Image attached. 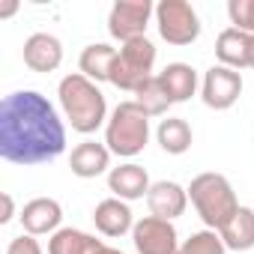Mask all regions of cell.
Masks as SVG:
<instances>
[{
  "label": "cell",
  "instance_id": "26",
  "mask_svg": "<svg viewBox=\"0 0 254 254\" xmlns=\"http://www.w3.org/2000/svg\"><path fill=\"white\" fill-rule=\"evenodd\" d=\"M0 197H3V215H0V224H9V221H12V215H15V203H12V194H9V191H3Z\"/></svg>",
  "mask_w": 254,
  "mask_h": 254
},
{
  "label": "cell",
  "instance_id": "12",
  "mask_svg": "<svg viewBox=\"0 0 254 254\" xmlns=\"http://www.w3.org/2000/svg\"><path fill=\"white\" fill-rule=\"evenodd\" d=\"M93 224L102 236H126L135 230V215H132V206L120 200V197H105L102 203H96L93 209Z\"/></svg>",
  "mask_w": 254,
  "mask_h": 254
},
{
  "label": "cell",
  "instance_id": "25",
  "mask_svg": "<svg viewBox=\"0 0 254 254\" xmlns=\"http://www.w3.org/2000/svg\"><path fill=\"white\" fill-rule=\"evenodd\" d=\"M6 254H45V251H42V245H39V239H36V236L21 233V236H15V239L9 242Z\"/></svg>",
  "mask_w": 254,
  "mask_h": 254
},
{
  "label": "cell",
  "instance_id": "9",
  "mask_svg": "<svg viewBox=\"0 0 254 254\" xmlns=\"http://www.w3.org/2000/svg\"><path fill=\"white\" fill-rule=\"evenodd\" d=\"M242 93V75L236 69H227V66H209L203 72V81H200V99L206 108L212 111H227L236 105Z\"/></svg>",
  "mask_w": 254,
  "mask_h": 254
},
{
  "label": "cell",
  "instance_id": "17",
  "mask_svg": "<svg viewBox=\"0 0 254 254\" xmlns=\"http://www.w3.org/2000/svg\"><path fill=\"white\" fill-rule=\"evenodd\" d=\"M156 78H159L165 96L171 99V105L189 102V99L197 93V72H194L189 63H168Z\"/></svg>",
  "mask_w": 254,
  "mask_h": 254
},
{
  "label": "cell",
  "instance_id": "29",
  "mask_svg": "<svg viewBox=\"0 0 254 254\" xmlns=\"http://www.w3.org/2000/svg\"><path fill=\"white\" fill-rule=\"evenodd\" d=\"M251 69H254V51H251Z\"/></svg>",
  "mask_w": 254,
  "mask_h": 254
},
{
  "label": "cell",
  "instance_id": "4",
  "mask_svg": "<svg viewBox=\"0 0 254 254\" xmlns=\"http://www.w3.org/2000/svg\"><path fill=\"white\" fill-rule=\"evenodd\" d=\"M189 200L197 209V215L206 224V230H215V233L239 209V200H236V191H233L230 180L224 174H215V171L197 174L189 183Z\"/></svg>",
  "mask_w": 254,
  "mask_h": 254
},
{
  "label": "cell",
  "instance_id": "24",
  "mask_svg": "<svg viewBox=\"0 0 254 254\" xmlns=\"http://www.w3.org/2000/svg\"><path fill=\"white\" fill-rule=\"evenodd\" d=\"M227 15H230V24L236 30L254 36V0H230V3H227Z\"/></svg>",
  "mask_w": 254,
  "mask_h": 254
},
{
  "label": "cell",
  "instance_id": "16",
  "mask_svg": "<svg viewBox=\"0 0 254 254\" xmlns=\"http://www.w3.org/2000/svg\"><path fill=\"white\" fill-rule=\"evenodd\" d=\"M69 168L81 180H96L102 174H111V150L99 141H81L69 153Z\"/></svg>",
  "mask_w": 254,
  "mask_h": 254
},
{
  "label": "cell",
  "instance_id": "13",
  "mask_svg": "<svg viewBox=\"0 0 254 254\" xmlns=\"http://www.w3.org/2000/svg\"><path fill=\"white\" fill-rule=\"evenodd\" d=\"M147 206H150V215L174 221L189 206V189H183L174 180H159V183H153V189L147 194Z\"/></svg>",
  "mask_w": 254,
  "mask_h": 254
},
{
  "label": "cell",
  "instance_id": "11",
  "mask_svg": "<svg viewBox=\"0 0 254 254\" xmlns=\"http://www.w3.org/2000/svg\"><path fill=\"white\" fill-rule=\"evenodd\" d=\"M150 189H153L150 174H147L141 165H135V162H126V165H120V168H111V174H108V191H111L114 197L126 200V203L147 197Z\"/></svg>",
  "mask_w": 254,
  "mask_h": 254
},
{
  "label": "cell",
  "instance_id": "3",
  "mask_svg": "<svg viewBox=\"0 0 254 254\" xmlns=\"http://www.w3.org/2000/svg\"><path fill=\"white\" fill-rule=\"evenodd\" d=\"M147 144H150V114L135 99L120 102L105 126V147L111 150V156L135 159L144 153Z\"/></svg>",
  "mask_w": 254,
  "mask_h": 254
},
{
  "label": "cell",
  "instance_id": "28",
  "mask_svg": "<svg viewBox=\"0 0 254 254\" xmlns=\"http://www.w3.org/2000/svg\"><path fill=\"white\" fill-rule=\"evenodd\" d=\"M15 9H18V6H15V3H6V6H3V9H0V18H6V15H12V12H15Z\"/></svg>",
  "mask_w": 254,
  "mask_h": 254
},
{
  "label": "cell",
  "instance_id": "21",
  "mask_svg": "<svg viewBox=\"0 0 254 254\" xmlns=\"http://www.w3.org/2000/svg\"><path fill=\"white\" fill-rule=\"evenodd\" d=\"M102 245V239L75 230V227H60L51 239H48V254H96V248Z\"/></svg>",
  "mask_w": 254,
  "mask_h": 254
},
{
  "label": "cell",
  "instance_id": "15",
  "mask_svg": "<svg viewBox=\"0 0 254 254\" xmlns=\"http://www.w3.org/2000/svg\"><path fill=\"white\" fill-rule=\"evenodd\" d=\"M251 51H254V36L242 33L236 27H227L215 39V57L227 69H251Z\"/></svg>",
  "mask_w": 254,
  "mask_h": 254
},
{
  "label": "cell",
  "instance_id": "2",
  "mask_svg": "<svg viewBox=\"0 0 254 254\" xmlns=\"http://www.w3.org/2000/svg\"><path fill=\"white\" fill-rule=\"evenodd\" d=\"M57 99L63 108V120L78 135H93L96 129L108 126V102L96 81L84 78L81 72H72L60 81Z\"/></svg>",
  "mask_w": 254,
  "mask_h": 254
},
{
  "label": "cell",
  "instance_id": "27",
  "mask_svg": "<svg viewBox=\"0 0 254 254\" xmlns=\"http://www.w3.org/2000/svg\"><path fill=\"white\" fill-rule=\"evenodd\" d=\"M96 254H123V251H120V248H114V245H105V242H102V245L96 248Z\"/></svg>",
  "mask_w": 254,
  "mask_h": 254
},
{
  "label": "cell",
  "instance_id": "5",
  "mask_svg": "<svg viewBox=\"0 0 254 254\" xmlns=\"http://www.w3.org/2000/svg\"><path fill=\"white\" fill-rule=\"evenodd\" d=\"M153 66H156V45L147 36L132 39V42L120 45V51H117L114 69H111V84L117 90L135 93L144 81L153 78Z\"/></svg>",
  "mask_w": 254,
  "mask_h": 254
},
{
  "label": "cell",
  "instance_id": "14",
  "mask_svg": "<svg viewBox=\"0 0 254 254\" xmlns=\"http://www.w3.org/2000/svg\"><path fill=\"white\" fill-rule=\"evenodd\" d=\"M63 63V42L51 33H33L24 42V66L30 72H57Z\"/></svg>",
  "mask_w": 254,
  "mask_h": 254
},
{
  "label": "cell",
  "instance_id": "20",
  "mask_svg": "<svg viewBox=\"0 0 254 254\" xmlns=\"http://www.w3.org/2000/svg\"><path fill=\"white\" fill-rule=\"evenodd\" d=\"M156 141H159V147H162L168 156H183V153L191 150L194 135H191V126H189L183 117H168V120L159 123Z\"/></svg>",
  "mask_w": 254,
  "mask_h": 254
},
{
  "label": "cell",
  "instance_id": "6",
  "mask_svg": "<svg viewBox=\"0 0 254 254\" xmlns=\"http://www.w3.org/2000/svg\"><path fill=\"white\" fill-rule=\"evenodd\" d=\"M156 27L168 45H191L200 36V18L189 0H162L156 6Z\"/></svg>",
  "mask_w": 254,
  "mask_h": 254
},
{
  "label": "cell",
  "instance_id": "10",
  "mask_svg": "<svg viewBox=\"0 0 254 254\" xmlns=\"http://www.w3.org/2000/svg\"><path fill=\"white\" fill-rule=\"evenodd\" d=\"M21 227L30 236H54L63 221V206L54 197H33L21 209Z\"/></svg>",
  "mask_w": 254,
  "mask_h": 254
},
{
  "label": "cell",
  "instance_id": "23",
  "mask_svg": "<svg viewBox=\"0 0 254 254\" xmlns=\"http://www.w3.org/2000/svg\"><path fill=\"white\" fill-rule=\"evenodd\" d=\"M180 254H227V248L215 230H197L180 245Z\"/></svg>",
  "mask_w": 254,
  "mask_h": 254
},
{
  "label": "cell",
  "instance_id": "8",
  "mask_svg": "<svg viewBox=\"0 0 254 254\" xmlns=\"http://www.w3.org/2000/svg\"><path fill=\"white\" fill-rule=\"evenodd\" d=\"M132 242L138 254H180V245H183L174 221H165L156 215H144L135 221Z\"/></svg>",
  "mask_w": 254,
  "mask_h": 254
},
{
  "label": "cell",
  "instance_id": "22",
  "mask_svg": "<svg viewBox=\"0 0 254 254\" xmlns=\"http://www.w3.org/2000/svg\"><path fill=\"white\" fill-rule=\"evenodd\" d=\"M135 102H138L150 117H165L168 108H171V99L165 96V90H162V84H159L156 75H153L150 81H144V84L135 90Z\"/></svg>",
  "mask_w": 254,
  "mask_h": 254
},
{
  "label": "cell",
  "instance_id": "1",
  "mask_svg": "<svg viewBox=\"0 0 254 254\" xmlns=\"http://www.w3.org/2000/svg\"><path fill=\"white\" fill-rule=\"evenodd\" d=\"M66 150V126L36 90H15L0 105V156L12 165H48Z\"/></svg>",
  "mask_w": 254,
  "mask_h": 254
},
{
  "label": "cell",
  "instance_id": "7",
  "mask_svg": "<svg viewBox=\"0 0 254 254\" xmlns=\"http://www.w3.org/2000/svg\"><path fill=\"white\" fill-rule=\"evenodd\" d=\"M153 15H156V6L150 0H117L108 12V33L120 45L141 39L147 36V24Z\"/></svg>",
  "mask_w": 254,
  "mask_h": 254
},
{
  "label": "cell",
  "instance_id": "19",
  "mask_svg": "<svg viewBox=\"0 0 254 254\" xmlns=\"http://www.w3.org/2000/svg\"><path fill=\"white\" fill-rule=\"evenodd\" d=\"M114 60H117V48H111L108 42H93L81 51L78 57V69L84 78L90 81H108L111 84V69H114Z\"/></svg>",
  "mask_w": 254,
  "mask_h": 254
},
{
  "label": "cell",
  "instance_id": "18",
  "mask_svg": "<svg viewBox=\"0 0 254 254\" xmlns=\"http://www.w3.org/2000/svg\"><path fill=\"white\" fill-rule=\"evenodd\" d=\"M218 236L227 251H251L254 248V209L239 206L230 215V221L218 230Z\"/></svg>",
  "mask_w": 254,
  "mask_h": 254
}]
</instances>
